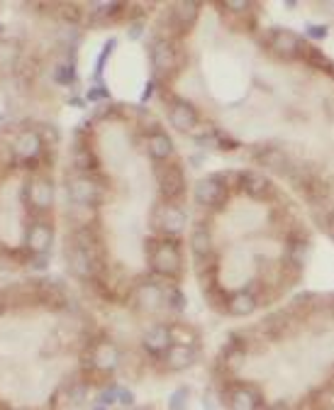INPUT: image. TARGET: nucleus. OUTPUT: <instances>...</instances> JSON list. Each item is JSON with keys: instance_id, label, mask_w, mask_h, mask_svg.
Listing matches in <instances>:
<instances>
[{"instance_id": "26", "label": "nucleus", "mask_w": 334, "mask_h": 410, "mask_svg": "<svg viewBox=\"0 0 334 410\" xmlns=\"http://www.w3.org/2000/svg\"><path fill=\"white\" fill-rule=\"evenodd\" d=\"M115 47H118V40H108V42H105L103 52H100L98 61H95V78H100V76H103V71H105V64H108V59L113 56Z\"/></svg>"}, {"instance_id": "24", "label": "nucleus", "mask_w": 334, "mask_h": 410, "mask_svg": "<svg viewBox=\"0 0 334 410\" xmlns=\"http://www.w3.org/2000/svg\"><path fill=\"white\" fill-rule=\"evenodd\" d=\"M76 169L81 174H86L88 171H93V169H98V162H95V157H93V152L91 149H86V147H81V149H76Z\"/></svg>"}, {"instance_id": "28", "label": "nucleus", "mask_w": 334, "mask_h": 410, "mask_svg": "<svg viewBox=\"0 0 334 410\" xmlns=\"http://www.w3.org/2000/svg\"><path fill=\"white\" fill-rule=\"evenodd\" d=\"M166 303H168V308H171V310L183 313L185 310V293L181 289H171V291H168V296H166Z\"/></svg>"}, {"instance_id": "13", "label": "nucleus", "mask_w": 334, "mask_h": 410, "mask_svg": "<svg viewBox=\"0 0 334 410\" xmlns=\"http://www.w3.org/2000/svg\"><path fill=\"white\" fill-rule=\"evenodd\" d=\"M93 366L98 371H103V374H110V371H115L120 366V349L115 342H110V339H100V342H95L93 347Z\"/></svg>"}, {"instance_id": "30", "label": "nucleus", "mask_w": 334, "mask_h": 410, "mask_svg": "<svg viewBox=\"0 0 334 410\" xmlns=\"http://www.w3.org/2000/svg\"><path fill=\"white\" fill-rule=\"evenodd\" d=\"M122 8H125L122 3H98L95 5V13L103 15V18H113V15H118Z\"/></svg>"}, {"instance_id": "33", "label": "nucleus", "mask_w": 334, "mask_h": 410, "mask_svg": "<svg viewBox=\"0 0 334 410\" xmlns=\"http://www.w3.org/2000/svg\"><path fill=\"white\" fill-rule=\"evenodd\" d=\"M222 8L232 10V13H244V10L252 8V3H249V0H225V3H222Z\"/></svg>"}, {"instance_id": "17", "label": "nucleus", "mask_w": 334, "mask_h": 410, "mask_svg": "<svg viewBox=\"0 0 334 410\" xmlns=\"http://www.w3.org/2000/svg\"><path fill=\"white\" fill-rule=\"evenodd\" d=\"M163 303H166V296H163L161 286L154 284V281L140 284V289H137V306H140V310L154 313V310H159Z\"/></svg>"}, {"instance_id": "8", "label": "nucleus", "mask_w": 334, "mask_h": 410, "mask_svg": "<svg viewBox=\"0 0 334 410\" xmlns=\"http://www.w3.org/2000/svg\"><path fill=\"white\" fill-rule=\"evenodd\" d=\"M44 140H42L39 130H25L20 132V137L15 140V162L18 164H37L44 154Z\"/></svg>"}, {"instance_id": "15", "label": "nucleus", "mask_w": 334, "mask_h": 410, "mask_svg": "<svg viewBox=\"0 0 334 410\" xmlns=\"http://www.w3.org/2000/svg\"><path fill=\"white\" fill-rule=\"evenodd\" d=\"M171 344L173 342H171V330H168V325H154V327H149L144 332V337H142V347L151 356H163Z\"/></svg>"}, {"instance_id": "22", "label": "nucleus", "mask_w": 334, "mask_h": 410, "mask_svg": "<svg viewBox=\"0 0 334 410\" xmlns=\"http://www.w3.org/2000/svg\"><path fill=\"white\" fill-rule=\"evenodd\" d=\"M147 152H149V157L154 159V162L166 164V159L173 154V142H171V137H168L166 132H161V130L151 132L149 140H147Z\"/></svg>"}, {"instance_id": "36", "label": "nucleus", "mask_w": 334, "mask_h": 410, "mask_svg": "<svg viewBox=\"0 0 334 410\" xmlns=\"http://www.w3.org/2000/svg\"><path fill=\"white\" fill-rule=\"evenodd\" d=\"M68 105H73V108H86V100H81V98H71V100H68Z\"/></svg>"}, {"instance_id": "35", "label": "nucleus", "mask_w": 334, "mask_h": 410, "mask_svg": "<svg viewBox=\"0 0 334 410\" xmlns=\"http://www.w3.org/2000/svg\"><path fill=\"white\" fill-rule=\"evenodd\" d=\"M142 32H144V23H135L127 35H130V40H137V37H142Z\"/></svg>"}, {"instance_id": "21", "label": "nucleus", "mask_w": 334, "mask_h": 410, "mask_svg": "<svg viewBox=\"0 0 334 410\" xmlns=\"http://www.w3.org/2000/svg\"><path fill=\"white\" fill-rule=\"evenodd\" d=\"M190 247H193V254L198 262H205L215 254V244H213V232L205 225H198L190 234Z\"/></svg>"}, {"instance_id": "12", "label": "nucleus", "mask_w": 334, "mask_h": 410, "mask_svg": "<svg viewBox=\"0 0 334 410\" xmlns=\"http://www.w3.org/2000/svg\"><path fill=\"white\" fill-rule=\"evenodd\" d=\"M254 159H256L259 167L268 169V171L288 174V169H290V159H288V154H285L280 147H273V145L259 147L256 152H254Z\"/></svg>"}, {"instance_id": "37", "label": "nucleus", "mask_w": 334, "mask_h": 410, "mask_svg": "<svg viewBox=\"0 0 334 410\" xmlns=\"http://www.w3.org/2000/svg\"><path fill=\"white\" fill-rule=\"evenodd\" d=\"M268 410H288V406H285V403H276V406H271Z\"/></svg>"}, {"instance_id": "9", "label": "nucleus", "mask_w": 334, "mask_h": 410, "mask_svg": "<svg viewBox=\"0 0 334 410\" xmlns=\"http://www.w3.org/2000/svg\"><path fill=\"white\" fill-rule=\"evenodd\" d=\"M271 49L276 56L280 59H298V56H305V40L295 32L285 30V28H276L271 32Z\"/></svg>"}, {"instance_id": "31", "label": "nucleus", "mask_w": 334, "mask_h": 410, "mask_svg": "<svg viewBox=\"0 0 334 410\" xmlns=\"http://www.w3.org/2000/svg\"><path fill=\"white\" fill-rule=\"evenodd\" d=\"M305 32H307V37H310V40L320 42V40H325V37L330 35V28H327V25H307Z\"/></svg>"}, {"instance_id": "18", "label": "nucleus", "mask_w": 334, "mask_h": 410, "mask_svg": "<svg viewBox=\"0 0 334 410\" xmlns=\"http://www.w3.org/2000/svg\"><path fill=\"white\" fill-rule=\"evenodd\" d=\"M225 306H227V313H230V315H235V318H249L254 310H256L259 298L254 296L252 291L244 289V291L232 293V296L225 301Z\"/></svg>"}, {"instance_id": "29", "label": "nucleus", "mask_w": 334, "mask_h": 410, "mask_svg": "<svg viewBox=\"0 0 334 410\" xmlns=\"http://www.w3.org/2000/svg\"><path fill=\"white\" fill-rule=\"evenodd\" d=\"M113 403H118V386H108L103 388V391L98 393V406H113Z\"/></svg>"}, {"instance_id": "39", "label": "nucleus", "mask_w": 334, "mask_h": 410, "mask_svg": "<svg viewBox=\"0 0 334 410\" xmlns=\"http://www.w3.org/2000/svg\"><path fill=\"white\" fill-rule=\"evenodd\" d=\"M3 30H5V28H3V23H0V35H3Z\"/></svg>"}, {"instance_id": "20", "label": "nucleus", "mask_w": 334, "mask_h": 410, "mask_svg": "<svg viewBox=\"0 0 334 410\" xmlns=\"http://www.w3.org/2000/svg\"><path fill=\"white\" fill-rule=\"evenodd\" d=\"M198 15H200V3L195 0H181L171 8V18L173 25L181 30H190L195 23H198Z\"/></svg>"}, {"instance_id": "6", "label": "nucleus", "mask_w": 334, "mask_h": 410, "mask_svg": "<svg viewBox=\"0 0 334 410\" xmlns=\"http://www.w3.org/2000/svg\"><path fill=\"white\" fill-rule=\"evenodd\" d=\"M54 198H56L54 181H51L49 176H44V174L35 176V179L27 183V188H25V200H27V205L35 207L37 212L51 210Z\"/></svg>"}, {"instance_id": "40", "label": "nucleus", "mask_w": 334, "mask_h": 410, "mask_svg": "<svg viewBox=\"0 0 334 410\" xmlns=\"http://www.w3.org/2000/svg\"><path fill=\"white\" fill-rule=\"evenodd\" d=\"M130 410H140V408H130Z\"/></svg>"}, {"instance_id": "7", "label": "nucleus", "mask_w": 334, "mask_h": 410, "mask_svg": "<svg viewBox=\"0 0 334 410\" xmlns=\"http://www.w3.org/2000/svg\"><path fill=\"white\" fill-rule=\"evenodd\" d=\"M51 247H54V227L47 220H35L27 227L25 234V249L32 257H49Z\"/></svg>"}, {"instance_id": "1", "label": "nucleus", "mask_w": 334, "mask_h": 410, "mask_svg": "<svg viewBox=\"0 0 334 410\" xmlns=\"http://www.w3.org/2000/svg\"><path fill=\"white\" fill-rule=\"evenodd\" d=\"M149 264L151 271L163 279H176L181 274L183 254H181V239L178 237H161L149 244Z\"/></svg>"}, {"instance_id": "27", "label": "nucleus", "mask_w": 334, "mask_h": 410, "mask_svg": "<svg viewBox=\"0 0 334 410\" xmlns=\"http://www.w3.org/2000/svg\"><path fill=\"white\" fill-rule=\"evenodd\" d=\"M54 81L61 83V86H68V83L76 81V68H73V64H59L54 71Z\"/></svg>"}, {"instance_id": "19", "label": "nucleus", "mask_w": 334, "mask_h": 410, "mask_svg": "<svg viewBox=\"0 0 334 410\" xmlns=\"http://www.w3.org/2000/svg\"><path fill=\"white\" fill-rule=\"evenodd\" d=\"M163 361L171 371H183L188 366H193L195 361V347L190 344H171L163 354Z\"/></svg>"}, {"instance_id": "2", "label": "nucleus", "mask_w": 334, "mask_h": 410, "mask_svg": "<svg viewBox=\"0 0 334 410\" xmlns=\"http://www.w3.org/2000/svg\"><path fill=\"white\" fill-rule=\"evenodd\" d=\"M68 198L73 207H98L103 200V186L93 176L78 174L68 181Z\"/></svg>"}, {"instance_id": "3", "label": "nucleus", "mask_w": 334, "mask_h": 410, "mask_svg": "<svg viewBox=\"0 0 334 410\" xmlns=\"http://www.w3.org/2000/svg\"><path fill=\"white\" fill-rule=\"evenodd\" d=\"M193 195L198 205L208 207V210H217V207L227 205V200H230V188H227L225 181L215 174V176L200 179L193 188Z\"/></svg>"}, {"instance_id": "38", "label": "nucleus", "mask_w": 334, "mask_h": 410, "mask_svg": "<svg viewBox=\"0 0 334 410\" xmlns=\"http://www.w3.org/2000/svg\"><path fill=\"white\" fill-rule=\"evenodd\" d=\"M91 410H108V408H105V406H95V408H91Z\"/></svg>"}, {"instance_id": "5", "label": "nucleus", "mask_w": 334, "mask_h": 410, "mask_svg": "<svg viewBox=\"0 0 334 410\" xmlns=\"http://www.w3.org/2000/svg\"><path fill=\"white\" fill-rule=\"evenodd\" d=\"M188 222V212L176 203H161L154 210V227L163 237H178Z\"/></svg>"}, {"instance_id": "23", "label": "nucleus", "mask_w": 334, "mask_h": 410, "mask_svg": "<svg viewBox=\"0 0 334 410\" xmlns=\"http://www.w3.org/2000/svg\"><path fill=\"white\" fill-rule=\"evenodd\" d=\"M188 403H190V388L188 386H178L176 391L168 396L166 408L168 410H188Z\"/></svg>"}, {"instance_id": "25", "label": "nucleus", "mask_w": 334, "mask_h": 410, "mask_svg": "<svg viewBox=\"0 0 334 410\" xmlns=\"http://www.w3.org/2000/svg\"><path fill=\"white\" fill-rule=\"evenodd\" d=\"M86 396H88L86 381H73L66 391V401L73 403V406H83V403H86Z\"/></svg>"}, {"instance_id": "34", "label": "nucleus", "mask_w": 334, "mask_h": 410, "mask_svg": "<svg viewBox=\"0 0 334 410\" xmlns=\"http://www.w3.org/2000/svg\"><path fill=\"white\" fill-rule=\"evenodd\" d=\"M108 98H110V93L105 86H95L88 90V100H108Z\"/></svg>"}, {"instance_id": "14", "label": "nucleus", "mask_w": 334, "mask_h": 410, "mask_svg": "<svg viewBox=\"0 0 334 410\" xmlns=\"http://www.w3.org/2000/svg\"><path fill=\"white\" fill-rule=\"evenodd\" d=\"M237 186L254 200H266L268 195H271V181H268L261 171H242L240 183Z\"/></svg>"}, {"instance_id": "10", "label": "nucleus", "mask_w": 334, "mask_h": 410, "mask_svg": "<svg viewBox=\"0 0 334 410\" xmlns=\"http://www.w3.org/2000/svg\"><path fill=\"white\" fill-rule=\"evenodd\" d=\"M151 66L159 76H171L178 68V52L168 40H156L151 44Z\"/></svg>"}, {"instance_id": "11", "label": "nucleus", "mask_w": 334, "mask_h": 410, "mask_svg": "<svg viewBox=\"0 0 334 410\" xmlns=\"http://www.w3.org/2000/svg\"><path fill=\"white\" fill-rule=\"evenodd\" d=\"M168 120L178 132H193L198 127L200 115L195 105H190L188 100H173L171 108H168Z\"/></svg>"}, {"instance_id": "16", "label": "nucleus", "mask_w": 334, "mask_h": 410, "mask_svg": "<svg viewBox=\"0 0 334 410\" xmlns=\"http://www.w3.org/2000/svg\"><path fill=\"white\" fill-rule=\"evenodd\" d=\"M230 410H259L261 408V396L254 386H247V383H240L230 391Z\"/></svg>"}, {"instance_id": "32", "label": "nucleus", "mask_w": 334, "mask_h": 410, "mask_svg": "<svg viewBox=\"0 0 334 410\" xmlns=\"http://www.w3.org/2000/svg\"><path fill=\"white\" fill-rule=\"evenodd\" d=\"M118 403L120 406L132 408L135 406V393H132L130 388H125V386H118Z\"/></svg>"}, {"instance_id": "4", "label": "nucleus", "mask_w": 334, "mask_h": 410, "mask_svg": "<svg viewBox=\"0 0 334 410\" xmlns=\"http://www.w3.org/2000/svg\"><path fill=\"white\" fill-rule=\"evenodd\" d=\"M159 179V195L163 203H176L185 193V174L178 164H161L156 171Z\"/></svg>"}]
</instances>
